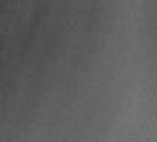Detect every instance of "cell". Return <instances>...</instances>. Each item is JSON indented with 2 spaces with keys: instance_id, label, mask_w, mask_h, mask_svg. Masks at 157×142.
Segmentation results:
<instances>
[]
</instances>
